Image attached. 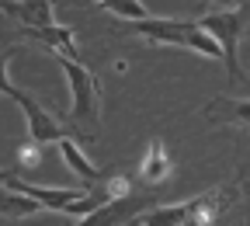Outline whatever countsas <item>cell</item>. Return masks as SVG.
<instances>
[{
    "mask_svg": "<svg viewBox=\"0 0 250 226\" xmlns=\"http://www.w3.org/2000/svg\"><path fill=\"white\" fill-rule=\"evenodd\" d=\"M125 31L146 39L149 45H170V49H188L205 59H223L219 42L198 21H181V18H143V21H125Z\"/></svg>",
    "mask_w": 250,
    "mask_h": 226,
    "instance_id": "cell-2",
    "label": "cell"
},
{
    "mask_svg": "<svg viewBox=\"0 0 250 226\" xmlns=\"http://www.w3.org/2000/svg\"><path fill=\"white\" fill-rule=\"evenodd\" d=\"M24 35L28 39H35L39 45H45L49 52L56 56H70V59H80V49H77V35H73V28L70 24H45V28H24Z\"/></svg>",
    "mask_w": 250,
    "mask_h": 226,
    "instance_id": "cell-8",
    "label": "cell"
},
{
    "mask_svg": "<svg viewBox=\"0 0 250 226\" xmlns=\"http://www.w3.org/2000/svg\"><path fill=\"white\" fill-rule=\"evenodd\" d=\"M45 150H49V146H42V143H35V139H24V143L18 146V164H14V171H18V174H21V171H35V167L42 164Z\"/></svg>",
    "mask_w": 250,
    "mask_h": 226,
    "instance_id": "cell-13",
    "label": "cell"
},
{
    "mask_svg": "<svg viewBox=\"0 0 250 226\" xmlns=\"http://www.w3.org/2000/svg\"><path fill=\"white\" fill-rule=\"evenodd\" d=\"M52 59L59 63L62 77L70 84V108H66V125L73 133H80V139H94L101 129V105H104V94H101V84L94 77L80 59H70V56H56Z\"/></svg>",
    "mask_w": 250,
    "mask_h": 226,
    "instance_id": "cell-1",
    "label": "cell"
},
{
    "mask_svg": "<svg viewBox=\"0 0 250 226\" xmlns=\"http://www.w3.org/2000/svg\"><path fill=\"white\" fill-rule=\"evenodd\" d=\"M149 205H156V195H136V191H129V195H115L104 205H98L94 212L80 216L77 226H122V223H136Z\"/></svg>",
    "mask_w": 250,
    "mask_h": 226,
    "instance_id": "cell-5",
    "label": "cell"
},
{
    "mask_svg": "<svg viewBox=\"0 0 250 226\" xmlns=\"http://www.w3.org/2000/svg\"><path fill=\"white\" fill-rule=\"evenodd\" d=\"M94 4H98L101 11H108V14H115V18H122V21H143V18H153L143 0H94Z\"/></svg>",
    "mask_w": 250,
    "mask_h": 226,
    "instance_id": "cell-12",
    "label": "cell"
},
{
    "mask_svg": "<svg viewBox=\"0 0 250 226\" xmlns=\"http://www.w3.org/2000/svg\"><path fill=\"white\" fill-rule=\"evenodd\" d=\"M56 0H0V11L24 28H45L56 21Z\"/></svg>",
    "mask_w": 250,
    "mask_h": 226,
    "instance_id": "cell-7",
    "label": "cell"
},
{
    "mask_svg": "<svg viewBox=\"0 0 250 226\" xmlns=\"http://www.w3.org/2000/svg\"><path fill=\"white\" fill-rule=\"evenodd\" d=\"M11 101L21 108V115H24V122H28V139H35V143H42V146H56L62 136H70L66 125H62L59 118H52V112H45V105H39L35 94H28V90L18 87Z\"/></svg>",
    "mask_w": 250,
    "mask_h": 226,
    "instance_id": "cell-4",
    "label": "cell"
},
{
    "mask_svg": "<svg viewBox=\"0 0 250 226\" xmlns=\"http://www.w3.org/2000/svg\"><path fill=\"white\" fill-rule=\"evenodd\" d=\"M11 171H14V167H0V184H4V181L11 178Z\"/></svg>",
    "mask_w": 250,
    "mask_h": 226,
    "instance_id": "cell-16",
    "label": "cell"
},
{
    "mask_svg": "<svg viewBox=\"0 0 250 226\" xmlns=\"http://www.w3.org/2000/svg\"><path fill=\"white\" fill-rule=\"evenodd\" d=\"M42 212V202H35L31 195H24V191L11 188V184H0V219H28V216H35Z\"/></svg>",
    "mask_w": 250,
    "mask_h": 226,
    "instance_id": "cell-11",
    "label": "cell"
},
{
    "mask_svg": "<svg viewBox=\"0 0 250 226\" xmlns=\"http://www.w3.org/2000/svg\"><path fill=\"white\" fill-rule=\"evenodd\" d=\"M212 4V11H229V7H236L240 0H208Z\"/></svg>",
    "mask_w": 250,
    "mask_h": 226,
    "instance_id": "cell-15",
    "label": "cell"
},
{
    "mask_svg": "<svg viewBox=\"0 0 250 226\" xmlns=\"http://www.w3.org/2000/svg\"><path fill=\"white\" fill-rule=\"evenodd\" d=\"M14 56H18V45H11V49H4V52H0V94H4L7 101L14 98V90H18V87L11 84V73H7V70H11V59H14Z\"/></svg>",
    "mask_w": 250,
    "mask_h": 226,
    "instance_id": "cell-14",
    "label": "cell"
},
{
    "mask_svg": "<svg viewBox=\"0 0 250 226\" xmlns=\"http://www.w3.org/2000/svg\"><path fill=\"white\" fill-rule=\"evenodd\" d=\"M170 174H174V164H170V153H167L164 139H149L139 167H136V178L149 188H160L164 181H170Z\"/></svg>",
    "mask_w": 250,
    "mask_h": 226,
    "instance_id": "cell-6",
    "label": "cell"
},
{
    "mask_svg": "<svg viewBox=\"0 0 250 226\" xmlns=\"http://www.w3.org/2000/svg\"><path fill=\"white\" fill-rule=\"evenodd\" d=\"M56 146H59L62 160H66V167H70V171H73V174H77V178H80L83 184H98V181L104 178V174H101L98 167H94V160H90V157H87V153L80 150V143H77L73 136H62V139H59Z\"/></svg>",
    "mask_w": 250,
    "mask_h": 226,
    "instance_id": "cell-10",
    "label": "cell"
},
{
    "mask_svg": "<svg viewBox=\"0 0 250 226\" xmlns=\"http://www.w3.org/2000/svg\"><path fill=\"white\" fill-rule=\"evenodd\" d=\"M223 49V67L233 84H247V70L240 63V42L250 35V0H240L229 11H208L198 21Z\"/></svg>",
    "mask_w": 250,
    "mask_h": 226,
    "instance_id": "cell-3",
    "label": "cell"
},
{
    "mask_svg": "<svg viewBox=\"0 0 250 226\" xmlns=\"http://www.w3.org/2000/svg\"><path fill=\"white\" fill-rule=\"evenodd\" d=\"M202 115L219 125H250V98H212L202 105Z\"/></svg>",
    "mask_w": 250,
    "mask_h": 226,
    "instance_id": "cell-9",
    "label": "cell"
}]
</instances>
